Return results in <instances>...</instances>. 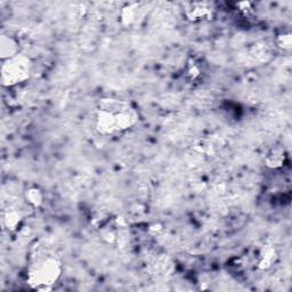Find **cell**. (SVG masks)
<instances>
[{
	"label": "cell",
	"instance_id": "5b68a950",
	"mask_svg": "<svg viewBox=\"0 0 292 292\" xmlns=\"http://www.w3.org/2000/svg\"><path fill=\"white\" fill-rule=\"evenodd\" d=\"M276 258H278V255H276V251L274 248L272 247L264 248L262 255H260L259 263H258L259 268H262V270H268V268L273 266Z\"/></svg>",
	"mask_w": 292,
	"mask_h": 292
},
{
	"label": "cell",
	"instance_id": "3957f363",
	"mask_svg": "<svg viewBox=\"0 0 292 292\" xmlns=\"http://www.w3.org/2000/svg\"><path fill=\"white\" fill-rule=\"evenodd\" d=\"M30 76V62L22 55L8 58L2 65V84L6 86H15L24 82Z\"/></svg>",
	"mask_w": 292,
	"mask_h": 292
},
{
	"label": "cell",
	"instance_id": "9c48e42d",
	"mask_svg": "<svg viewBox=\"0 0 292 292\" xmlns=\"http://www.w3.org/2000/svg\"><path fill=\"white\" fill-rule=\"evenodd\" d=\"M278 45H279L280 48H282L283 50H289L291 48V45H292L291 34L288 33V34L279 35Z\"/></svg>",
	"mask_w": 292,
	"mask_h": 292
},
{
	"label": "cell",
	"instance_id": "277c9868",
	"mask_svg": "<svg viewBox=\"0 0 292 292\" xmlns=\"http://www.w3.org/2000/svg\"><path fill=\"white\" fill-rule=\"evenodd\" d=\"M215 9L209 2H189L184 9L185 16L191 22L209 21L214 17Z\"/></svg>",
	"mask_w": 292,
	"mask_h": 292
},
{
	"label": "cell",
	"instance_id": "52a82bcc",
	"mask_svg": "<svg viewBox=\"0 0 292 292\" xmlns=\"http://www.w3.org/2000/svg\"><path fill=\"white\" fill-rule=\"evenodd\" d=\"M26 200L31 206L33 207H39L42 204V200H43V195L41 191L37 187H32L29 188L26 191Z\"/></svg>",
	"mask_w": 292,
	"mask_h": 292
},
{
	"label": "cell",
	"instance_id": "ba28073f",
	"mask_svg": "<svg viewBox=\"0 0 292 292\" xmlns=\"http://www.w3.org/2000/svg\"><path fill=\"white\" fill-rule=\"evenodd\" d=\"M21 215L17 214L16 211H11L5 217L6 225L9 227V230H15L18 226L19 222H21Z\"/></svg>",
	"mask_w": 292,
	"mask_h": 292
},
{
	"label": "cell",
	"instance_id": "7a4b0ae2",
	"mask_svg": "<svg viewBox=\"0 0 292 292\" xmlns=\"http://www.w3.org/2000/svg\"><path fill=\"white\" fill-rule=\"evenodd\" d=\"M62 270L61 262L53 256L39 258L27 270V284L35 290H50L60 280Z\"/></svg>",
	"mask_w": 292,
	"mask_h": 292
},
{
	"label": "cell",
	"instance_id": "8992f818",
	"mask_svg": "<svg viewBox=\"0 0 292 292\" xmlns=\"http://www.w3.org/2000/svg\"><path fill=\"white\" fill-rule=\"evenodd\" d=\"M284 161H286V155L281 149H273L266 157L267 167L272 169L281 168L284 164Z\"/></svg>",
	"mask_w": 292,
	"mask_h": 292
},
{
	"label": "cell",
	"instance_id": "6da1fadb",
	"mask_svg": "<svg viewBox=\"0 0 292 292\" xmlns=\"http://www.w3.org/2000/svg\"><path fill=\"white\" fill-rule=\"evenodd\" d=\"M138 121V113L125 101L105 98L96 109L95 126L97 132L105 136L121 134L133 128Z\"/></svg>",
	"mask_w": 292,
	"mask_h": 292
}]
</instances>
